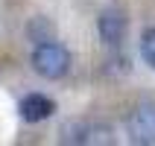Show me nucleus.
<instances>
[{
    "label": "nucleus",
    "instance_id": "nucleus-1",
    "mask_svg": "<svg viewBox=\"0 0 155 146\" xmlns=\"http://www.w3.org/2000/svg\"><path fill=\"white\" fill-rule=\"evenodd\" d=\"M29 64L41 79H61L70 70V53L53 38L50 41H38L32 56H29Z\"/></svg>",
    "mask_w": 155,
    "mask_h": 146
},
{
    "label": "nucleus",
    "instance_id": "nucleus-2",
    "mask_svg": "<svg viewBox=\"0 0 155 146\" xmlns=\"http://www.w3.org/2000/svg\"><path fill=\"white\" fill-rule=\"evenodd\" d=\"M97 32H100V41L105 47H120L126 41V32H129V15L123 6H108L100 12L97 18Z\"/></svg>",
    "mask_w": 155,
    "mask_h": 146
},
{
    "label": "nucleus",
    "instance_id": "nucleus-3",
    "mask_svg": "<svg viewBox=\"0 0 155 146\" xmlns=\"http://www.w3.org/2000/svg\"><path fill=\"white\" fill-rule=\"evenodd\" d=\"M61 143H114L111 138V129L108 126H97V123H82V120H73V123H64L61 126Z\"/></svg>",
    "mask_w": 155,
    "mask_h": 146
},
{
    "label": "nucleus",
    "instance_id": "nucleus-4",
    "mask_svg": "<svg viewBox=\"0 0 155 146\" xmlns=\"http://www.w3.org/2000/svg\"><path fill=\"white\" fill-rule=\"evenodd\" d=\"M18 114L24 123H44L56 114V99L47 94H26L21 102H18Z\"/></svg>",
    "mask_w": 155,
    "mask_h": 146
},
{
    "label": "nucleus",
    "instance_id": "nucleus-5",
    "mask_svg": "<svg viewBox=\"0 0 155 146\" xmlns=\"http://www.w3.org/2000/svg\"><path fill=\"white\" fill-rule=\"evenodd\" d=\"M129 135L135 143H155V105H140L132 111Z\"/></svg>",
    "mask_w": 155,
    "mask_h": 146
},
{
    "label": "nucleus",
    "instance_id": "nucleus-6",
    "mask_svg": "<svg viewBox=\"0 0 155 146\" xmlns=\"http://www.w3.org/2000/svg\"><path fill=\"white\" fill-rule=\"evenodd\" d=\"M53 32H56V26H53L47 18H32V24L26 26V35H29L35 44H38V41H50Z\"/></svg>",
    "mask_w": 155,
    "mask_h": 146
},
{
    "label": "nucleus",
    "instance_id": "nucleus-7",
    "mask_svg": "<svg viewBox=\"0 0 155 146\" xmlns=\"http://www.w3.org/2000/svg\"><path fill=\"white\" fill-rule=\"evenodd\" d=\"M140 59L155 70V26H147L140 35Z\"/></svg>",
    "mask_w": 155,
    "mask_h": 146
}]
</instances>
